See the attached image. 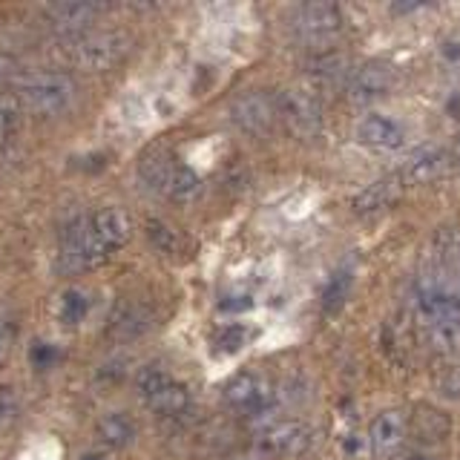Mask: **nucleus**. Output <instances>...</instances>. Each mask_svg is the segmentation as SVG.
Segmentation results:
<instances>
[{
	"mask_svg": "<svg viewBox=\"0 0 460 460\" xmlns=\"http://www.w3.org/2000/svg\"><path fill=\"white\" fill-rule=\"evenodd\" d=\"M14 337H18V316H14L12 308H0V363H6V357L14 345Z\"/></svg>",
	"mask_w": 460,
	"mask_h": 460,
	"instance_id": "29",
	"label": "nucleus"
},
{
	"mask_svg": "<svg viewBox=\"0 0 460 460\" xmlns=\"http://www.w3.org/2000/svg\"><path fill=\"white\" fill-rule=\"evenodd\" d=\"M279 101V115L282 121L288 124V129L296 136V138H316L323 133V104H320V95L311 93V90H302V86H291L285 90L282 95H277Z\"/></svg>",
	"mask_w": 460,
	"mask_h": 460,
	"instance_id": "6",
	"label": "nucleus"
},
{
	"mask_svg": "<svg viewBox=\"0 0 460 460\" xmlns=\"http://www.w3.org/2000/svg\"><path fill=\"white\" fill-rule=\"evenodd\" d=\"M52 359H55V349H52V345L38 342L35 349H32V363H35V368H47Z\"/></svg>",
	"mask_w": 460,
	"mask_h": 460,
	"instance_id": "32",
	"label": "nucleus"
},
{
	"mask_svg": "<svg viewBox=\"0 0 460 460\" xmlns=\"http://www.w3.org/2000/svg\"><path fill=\"white\" fill-rule=\"evenodd\" d=\"M351 282H354V277H351L349 268L334 270V277L328 279L325 291H323V308L328 314H337L345 305V299H349V294H351Z\"/></svg>",
	"mask_w": 460,
	"mask_h": 460,
	"instance_id": "23",
	"label": "nucleus"
},
{
	"mask_svg": "<svg viewBox=\"0 0 460 460\" xmlns=\"http://www.w3.org/2000/svg\"><path fill=\"white\" fill-rule=\"evenodd\" d=\"M311 429L299 420H282L273 423L259 435V449L268 455H299L308 446Z\"/></svg>",
	"mask_w": 460,
	"mask_h": 460,
	"instance_id": "12",
	"label": "nucleus"
},
{
	"mask_svg": "<svg viewBox=\"0 0 460 460\" xmlns=\"http://www.w3.org/2000/svg\"><path fill=\"white\" fill-rule=\"evenodd\" d=\"M409 460H429V457H420V455H411Z\"/></svg>",
	"mask_w": 460,
	"mask_h": 460,
	"instance_id": "36",
	"label": "nucleus"
},
{
	"mask_svg": "<svg viewBox=\"0 0 460 460\" xmlns=\"http://www.w3.org/2000/svg\"><path fill=\"white\" fill-rule=\"evenodd\" d=\"M446 58H455V61H460V43H446Z\"/></svg>",
	"mask_w": 460,
	"mask_h": 460,
	"instance_id": "34",
	"label": "nucleus"
},
{
	"mask_svg": "<svg viewBox=\"0 0 460 460\" xmlns=\"http://www.w3.org/2000/svg\"><path fill=\"white\" fill-rule=\"evenodd\" d=\"M104 12L95 4H58L43 12V18L49 21L55 32H61L64 38H75L81 32H90L93 21Z\"/></svg>",
	"mask_w": 460,
	"mask_h": 460,
	"instance_id": "13",
	"label": "nucleus"
},
{
	"mask_svg": "<svg viewBox=\"0 0 460 460\" xmlns=\"http://www.w3.org/2000/svg\"><path fill=\"white\" fill-rule=\"evenodd\" d=\"M129 52V38L115 29H90L75 38H64V58L86 72H107L124 61Z\"/></svg>",
	"mask_w": 460,
	"mask_h": 460,
	"instance_id": "4",
	"label": "nucleus"
},
{
	"mask_svg": "<svg viewBox=\"0 0 460 460\" xmlns=\"http://www.w3.org/2000/svg\"><path fill=\"white\" fill-rule=\"evenodd\" d=\"M98 438L112 449H124L136 440V420L124 411H110L98 420Z\"/></svg>",
	"mask_w": 460,
	"mask_h": 460,
	"instance_id": "20",
	"label": "nucleus"
},
{
	"mask_svg": "<svg viewBox=\"0 0 460 460\" xmlns=\"http://www.w3.org/2000/svg\"><path fill=\"white\" fill-rule=\"evenodd\" d=\"M136 385L144 406L158 417H179L190 409V392H187V385L162 368H144Z\"/></svg>",
	"mask_w": 460,
	"mask_h": 460,
	"instance_id": "5",
	"label": "nucleus"
},
{
	"mask_svg": "<svg viewBox=\"0 0 460 460\" xmlns=\"http://www.w3.org/2000/svg\"><path fill=\"white\" fill-rule=\"evenodd\" d=\"M400 193H402V176H385V179H377L374 184H368L366 190L357 196L354 208L359 213L383 210L392 205L394 199H400Z\"/></svg>",
	"mask_w": 460,
	"mask_h": 460,
	"instance_id": "18",
	"label": "nucleus"
},
{
	"mask_svg": "<svg viewBox=\"0 0 460 460\" xmlns=\"http://www.w3.org/2000/svg\"><path fill=\"white\" fill-rule=\"evenodd\" d=\"M133 236V222L121 208H101L95 213L75 216L61 230V256L64 270H90L104 265L107 259L121 251Z\"/></svg>",
	"mask_w": 460,
	"mask_h": 460,
	"instance_id": "1",
	"label": "nucleus"
},
{
	"mask_svg": "<svg viewBox=\"0 0 460 460\" xmlns=\"http://www.w3.org/2000/svg\"><path fill=\"white\" fill-rule=\"evenodd\" d=\"M406 431H409V417L402 414L400 409H385L383 414H377L371 420L368 443H371V449L377 455L388 457L402 446V440H406Z\"/></svg>",
	"mask_w": 460,
	"mask_h": 460,
	"instance_id": "11",
	"label": "nucleus"
},
{
	"mask_svg": "<svg viewBox=\"0 0 460 460\" xmlns=\"http://www.w3.org/2000/svg\"><path fill=\"white\" fill-rule=\"evenodd\" d=\"M414 305L420 325L460 323V270L429 268L414 282Z\"/></svg>",
	"mask_w": 460,
	"mask_h": 460,
	"instance_id": "2",
	"label": "nucleus"
},
{
	"mask_svg": "<svg viewBox=\"0 0 460 460\" xmlns=\"http://www.w3.org/2000/svg\"><path fill=\"white\" fill-rule=\"evenodd\" d=\"M409 426L414 429L417 440H426V443H438L449 435V420H446V414L431 406H417Z\"/></svg>",
	"mask_w": 460,
	"mask_h": 460,
	"instance_id": "21",
	"label": "nucleus"
},
{
	"mask_svg": "<svg viewBox=\"0 0 460 460\" xmlns=\"http://www.w3.org/2000/svg\"><path fill=\"white\" fill-rule=\"evenodd\" d=\"M423 340L435 354L452 357L460 351V323H429L423 325Z\"/></svg>",
	"mask_w": 460,
	"mask_h": 460,
	"instance_id": "22",
	"label": "nucleus"
},
{
	"mask_svg": "<svg viewBox=\"0 0 460 460\" xmlns=\"http://www.w3.org/2000/svg\"><path fill=\"white\" fill-rule=\"evenodd\" d=\"M222 397L227 402V409H234L239 414H251V417L259 411H268L273 402L268 377H262V374H256V371L234 374V377L227 380Z\"/></svg>",
	"mask_w": 460,
	"mask_h": 460,
	"instance_id": "8",
	"label": "nucleus"
},
{
	"mask_svg": "<svg viewBox=\"0 0 460 460\" xmlns=\"http://www.w3.org/2000/svg\"><path fill=\"white\" fill-rule=\"evenodd\" d=\"M251 337H253L251 325L230 323V325L219 328V334H216V340H213V349L219 351V354H236V351H242L244 345L251 342Z\"/></svg>",
	"mask_w": 460,
	"mask_h": 460,
	"instance_id": "25",
	"label": "nucleus"
},
{
	"mask_svg": "<svg viewBox=\"0 0 460 460\" xmlns=\"http://www.w3.org/2000/svg\"><path fill=\"white\" fill-rule=\"evenodd\" d=\"M402 138H406V129L383 112H371L357 124V141L371 150H397Z\"/></svg>",
	"mask_w": 460,
	"mask_h": 460,
	"instance_id": "14",
	"label": "nucleus"
},
{
	"mask_svg": "<svg viewBox=\"0 0 460 460\" xmlns=\"http://www.w3.org/2000/svg\"><path fill=\"white\" fill-rule=\"evenodd\" d=\"M12 411H14V402H12L9 394H4V397H0V420H4V417H9Z\"/></svg>",
	"mask_w": 460,
	"mask_h": 460,
	"instance_id": "33",
	"label": "nucleus"
},
{
	"mask_svg": "<svg viewBox=\"0 0 460 460\" xmlns=\"http://www.w3.org/2000/svg\"><path fill=\"white\" fill-rule=\"evenodd\" d=\"M23 115L26 110L21 107V101L14 93H4L0 95V155H6L14 141L21 136V127H23Z\"/></svg>",
	"mask_w": 460,
	"mask_h": 460,
	"instance_id": "19",
	"label": "nucleus"
},
{
	"mask_svg": "<svg viewBox=\"0 0 460 460\" xmlns=\"http://www.w3.org/2000/svg\"><path fill=\"white\" fill-rule=\"evenodd\" d=\"M81 460H107V455H101V452H86V455H81Z\"/></svg>",
	"mask_w": 460,
	"mask_h": 460,
	"instance_id": "35",
	"label": "nucleus"
},
{
	"mask_svg": "<svg viewBox=\"0 0 460 460\" xmlns=\"http://www.w3.org/2000/svg\"><path fill=\"white\" fill-rule=\"evenodd\" d=\"M14 75H18V61L9 52H0V86H6Z\"/></svg>",
	"mask_w": 460,
	"mask_h": 460,
	"instance_id": "31",
	"label": "nucleus"
},
{
	"mask_svg": "<svg viewBox=\"0 0 460 460\" xmlns=\"http://www.w3.org/2000/svg\"><path fill=\"white\" fill-rule=\"evenodd\" d=\"M199 193H201V179L196 176L190 167L179 164L176 176H172V181H170L164 196L172 199V201H179V205H187V201H193Z\"/></svg>",
	"mask_w": 460,
	"mask_h": 460,
	"instance_id": "24",
	"label": "nucleus"
},
{
	"mask_svg": "<svg viewBox=\"0 0 460 460\" xmlns=\"http://www.w3.org/2000/svg\"><path fill=\"white\" fill-rule=\"evenodd\" d=\"M294 29L302 40L311 43H325L331 38L340 35L342 29V14L334 4H325V0H316V4H305L296 9Z\"/></svg>",
	"mask_w": 460,
	"mask_h": 460,
	"instance_id": "9",
	"label": "nucleus"
},
{
	"mask_svg": "<svg viewBox=\"0 0 460 460\" xmlns=\"http://www.w3.org/2000/svg\"><path fill=\"white\" fill-rule=\"evenodd\" d=\"M176 170H179V162L172 158L167 150L162 147H153L141 155V162H138V176L141 181L150 187V190L155 193H167V187L172 181V176H176Z\"/></svg>",
	"mask_w": 460,
	"mask_h": 460,
	"instance_id": "17",
	"label": "nucleus"
},
{
	"mask_svg": "<svg viewBox=\"0 0 460 460\" xmlns=\"http://www.w3.org/2000/svg\"><path fill=\"white\" fill-rule=\"evenodd\" d=\"M438 262L440 268H449V270H460V234L457 230H440L438 239Z\"/></svg>",
	"mask_w": 460,
	"mask_h": 460,
	"instance_id": "28",
	"label": "nucleus"
},
{
	"mask_svg": "<svg viewBox=\"0 0 460 460\" xmlns=\"http://www.w3.org/2000/svg\"><path fill=\"white\" fill-rule=\"evenodd\" d=\"M86 311H90V299H86L84 291H78V288H69V291L61 296V308H58V316H61V323L66 325H78Z\"/></svg>",
	"mask_w": 460,
	"mask_h": 460,
	"instance_id": "27",
	"label": "nucleus"
},
{
	"mask_svg": "<svg viewBox=\"0 0 460 460\" xmlns=\"http://www.w3.org/2000/svg\"><path fill=\"white\" fill-rule=\"evenodd\" d=\"M452 167V155L449 150H443V147H420L411 158H409V164L406 170L400 172L402 181H411V184H426V181H435L440 179L443 172H449Z\"/></svg>",
	"mask_w": 460,
	"mask_h": 460,
	"instance_id": "15",
	"label": "nucleus"
},
{
	"mask_svg": "<svg viewBox=\"0 0 460 460\" xmlns=\"http://www.w3.org/2000/svg\"><path fill=\"white\" fill-rule=\"evenodd\" d=\"M394 86V69L385 61H366L349 75V98L354 104H368L374 98H383Z\"/></svg>",
	"mask_w": 460,
	"mask_h": 460,
	"instance_id": "10",
	"label": "nucleus"
},
{
	"mask_svg": "<svg viewBox=\"0 0 460 460\" xmlns=\"http://www.w3.org/2000/svg\"><path fill=\"white\" fill-rule=\"evenodd\" d=\"M150 230V239L155 242V248L158 251H164V253H172L176 251V230H172L170 225H164V222H150L147 225Z\"/></svg>",
	"mask_w": 460,
	"mask_h": 460,
	"instance_id": "30",
	"label": "nucleus"
},
{
	"mask_svg": "<svg viewBox=\"0 0 460 460\" xmlns=\"http://www.w3.org/2000/svg\"><path fill=\"white\" fill-rule=\"evenodd\" d=\"M153 320L155 314L150 305H144V302H124V305L112 311L107 334L112 340H136L153 325Z\"/></svg>",
	"mask_w": 460,
	"mask_h": 460,
	"instance_id": "16",
	"label": "nucleus"
},
{
	"mask_svg": "<svg viewBox=\"0 0 460 460\" xmlns=\"http://www.w3.org/2000/svg\"><path fill=\"white\" fill-rule=\"evenodd\" d=\"M230 119L248 136H265L270 133L273 121L279 119V101L268 90H251L234 101Z\"/></svg>",
	"mask_w": 460,
	"mask_h": 460,
	"instance_id": "7",
	"label": "nucleus"
},
{
	"mask_svg": "<svg viewBox=\"0 0 460 460\" xmlns=\"http://www.w3.org/2000/svg\"><path fill=\"white\" fill-rule=\"evenodd\" d=\"M431 383H435L438 394H443L446 400H460V363L443 359V363L431 371Z\"/></svg>",
	"mask_w": 460,
	"mask_h": 460,
	"instance_id": "26",
	"label": "nucleus"
},
{
	"mask_svg": "<svg viewBox=\"0 0 460 460\" xmlns=\"http://www.w3.org/2000/svg\"><path fill=\"white\" fill-rule=\"evenodd\" d=\"M14 95H18L26 115L58 119L75 104L78 84L69 72H32V75H23Z\"/></svg>",
	"mask_w": 460,
	"mask_h": 460,
	"instance_id": "3",
	"label": "nucleus"
}]
</instances>
